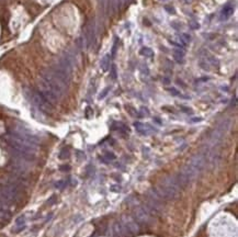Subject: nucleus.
I'll list each match as a JSON object with an SVG mask.
<instances>
[{"mask_svg": "<svg viewBox=\"0 0 238 237\" xmlns=\"http://www.w3.org/2000/svg\"><path fill=\"white\" fill-rule=\"evenodd\" d=\"M122 231L125 233V234H129V235H134V234H137L140 232V226L137 224L136 221H133L131 218H126L123 221V225H122Z\"/></svg>", "mask_w": 238, "mask_h": 237, "instance_id": "0eeeda50", "label": "nucleus"}, {"mask_svg": "<svg viewBox=\"0 0 238 237\" xmlns=\"http://www.w3.org/2000/svg\"><path fill=\"white\" fill-rule=\"evenodd\" d=\"M110 59H111L110 54L104 55L103 58L101 59V62H100V67H101V69H102L103 71H108L109 68H110Z\"/></svg>", "mask_w": 238, "mask_h": 237, "instance_id": "1a4fd4ad", "label": "nucleus"}, {"mask_svg": "<svg viewBox=\"0 0 238 237\" xmlns=\"http://www.w3.org/2000/svg\"><path fill=\"white\" fill-rule=\"evenodd\" d=\"M189 26L191 28V29H193V30H196V29L200 28L199 23H198V22H194V21H191V22L189 23Z\"/></svg>", "mask_w": 238, "mask_h": 237, "instance_id": "b1692460", "label": "nucleus"}, {"mask_svg": "<svg viewBox=\"0 0 238 237\" xmlns=\"http://www.w3.org/2000/svg\"><path fill=\"white\" fill-rule=\"evenodd\" d=\"M111 191H113V192H120L121 191V188L119 187V186H113V187H111V189H110Z\"/></svg>", "mask_w": 238, "mask_h": 237, "instance_id": "cd10ccee", "label": "nucleus"}, {"mask_svg": "<svg viewBox=\"0 0 238 237\" xmlns=\"http://www.w3.org/2000/svg\"><path fill=\"white\" fill-rule=\"evenodd\" d=\"M181 110L184 111L185 113H192V110L190 108H185V106H181Z\"/></svg>", "mask_w": 238, "mask_h": 237, "instance_id": "c756f323", "label": "nucleus"}, {"mask_svg": "<svg viewBox=\"0 0 238 237\" xmlns=\"http://www.w3.org/2000/svg\"><path fill=\"white\" fill-rule=\"evenodd\" d=\"M56 202H57V197H56L55 194L52 195V197L47 200V204H49V205H53V204H55Z\"/></svg>", "mask_w": 238, "mask_h": 237, "instance_id": "412c9836", "label": "nucleus"}, {"mask_svg": "<svg viewBox=\"0 0 238 237\" xmlns=\"http://www.w3.org/2000/svg\"><path fill=\"white\" fill-rule=\"evenodd\" d=\"M66 186H67V181L66 180H59V181H57V182H55V188L56 189H58V190L65 189Z\"/></svg>", "mask_w": 238, "mask_h": 237, "instance_id": "dca6fc26", "label": "nucleus"}, {"mask_svg": "<svg viewBox=\"0 0 238 237\" xmlns=\"http://www.w3.org/2000/svg\"><path fill=\"white\" fill-rule=\"evenodd\" d=\"M76 154H77V156H78V158H79V159H80V158H81V159H85V158H86V155L84 154V153H82V151H79V150H78Z\"/></svg>", "mask_w": 238, "mask_h": 237, "instance_id": "c85d7f7f", "label": "nucleus"}, {"mask_svg": "<svg viewBox=\"0 0 238 237\" xmlns=\"http://www.w3.org/2000/svg\"><path fill=\"white\" fill-rule=\"evenodd\" d=\"M187 165L190 166L199 175L200 172H202L204 170L205 166H206L205 155L204 154H196V155H194V156H192L190 158V160L188 162Z\"/></svg>", "mask_w": 238, "mask_h": 237, "instance_id": "423d86ee", "label": "nucleus"}, {"mask_svg": "<svg viewBox=\"0 0 238 237\" xmlns=\"http://www.w3.org/2000/svg\"><path fill=\"white\" fill-rule=\"evenodd\" d=\"M116 50H117V41H115V43H114L113 47H112V56H114V55H115Z\"/></svg>", "mask_w": 238, "mask_h": 237, "instance_id": "bb28decb", "label": "nucleus"}, {"mask_svg": "<svg viewBox=\"0 0 238 237\" xmlns=\"http://www.w3.org/2000/svg\"><path fill=\"white\" fill-rule=\"evenodd\" d=\"M11 218V212L6 207H0V223H7Z\"/></svg>", "mask_w": 238, "mask_h": 237, "instance_id": "6e6552de", "label": "nucleus"}, {"mask_svg": "<svg viewBox=\"0 0 238 237\" xmlns=\"http://www.w3.org/2000/svg\"><path fill=\"white\" fill-rule=\"evenodd\" d=\"M140 54L142 56L145 57H153L154 56V50L149 47H143L142 50H140Z\"/></svg>", "mask_w": 238, "mask_h": 237, "instance_id": "f8f14e48", "label": "nucleus"}, {"mask_svg": "<svg viewBox=\"0 0 238 237\" xmlns=\"http://www.w3.org/2000/svg\"><path fill=\"white\" fill-rule=\"evenodd\" d=\"M69 155H70V153H69V149L68 148H66V147H64L63 149L61 150V153H59V159H67L68 157H69Z\"/></svg>", "mask_w": 238, "mask_h": 237, "instance_id": "2eb2a0df", "label": "nucleus"}, {"mask_svg": "<svg viewBox=\"0 0 238 237\" xmlns=\"http://www.w3.org/2000/svg\"><path fill=\"white\" fill-rule=\"evenodd\" d=\"M134 126H135V129H136L137 131L140 132V134H143V135H145V134H147V131H146V127H145V124H143V123H140V122H135V123H134Z\"/></svg>", "mask_w": 238, "mask_h": 237, "instance_id": "4468645a", "label": "nucleus"}, {"mask_svg": "<svg viewBox=\"0 0 238 237\" xmlns=\"http://www.w3.org/2000/svg\"><path fill=\"white\" fill-rule=\"evenodd\" d=\"M135 221L140 224L143 225H149L153 223V214L149 212V210L145 205H138L136 206L133 211Z\"/></svg>", "mask_w": 238, "mask_h": 237, "instance_id": "39448f33", "label": "nucleus"}, {"mask_svg": "<svg viewBox=\"0 0 238 237\" xmlns=\"http://www.w3.org/2000/svg\"><path fill=\"white\" fill-rule=\"evenodd\" d=\"M168 91H169V92H170L172 96H181L180 91H179V90H177L176 88H169V89H168Z\"/></svg>", "mask_w": 238, "mask_h": 237, "instance_id": "5701e85b", "label": "nucleus"}, {"mask_svg": "<svg viewBox=\"0 0 238 237\" xmlns=\"http://www.w3.org/2000/svg\"><path fill=\"white\" fill-rule=\"evenodd\" d=\"M170 81H169V79L168 78H164V83H166V85H168Z\"/></svg>", "mask_w": 238, "mask_h": 237, "instance_id": "2f4dec72", "label": "nucleus"}, {"mask_svg": "<svg viewBox=\"0 0 238 237\" xmlns=\"http://www.w3.org/2000/svg\"><path fill=\"white\" fill-rule=\"evenodd\" d=\"M104 157H105L107 159H109V160H114V159H115V155H114L113 153H111V151H107Z\"/></svg>", "mask_w": 238, "mask_h": 237, "instance_id": "4be33fe9", "label": "nucleus"}, {"mask_svg": "<svg viewBox=\"0 0 238 237\" xmlns=\"http://www.w3.org/2000/svg\"><path fill=\"white\" fill-rule=\"evenodd\" d=\"M110 89H111L110 87H107V88H105V89H104L103 91H102V92L100 94V96H99V99H100V100H101V99H104V98L107 97V94H109V91H110Z\"/></svg>", "mask_w": 238, "mask_h": 237, "instance_id": "aec40b11", "label": "nucleus"}, {"mask_svg": "<svg viewBox=\"0 0 238 237\" xmlns=\"http://www.w3.org/2000/svg\"><path fill=\"white\" fill-rule=\"evenodd\" d=\"M164 201L165 200L156 192L155 189H153L147 193V202L145 206L153 215H159L164 212Z\"/></svg>", "mask_w": 238, "mask_h": 237, "instance_id": "f03ea898", "label": "nucleus"}, {"mask_svg": "<svg viewBox=\"0 0 238 237\" xmlns=\"http://www.w3.org/2000/svg\"><path fill=\"white\" fill-rule=\"evenodd\" d=\"M61 171H69L70 170V166L68 165H64V166H61Z\"/></svg>", "mask_w": 238, "mask_h": 237, "instance_id": "a878e982", "label": "nucleus"}, {"mask_svg": "<svg viewBox=\"0 0 238 237\" xmlns=\"http://www.w3.org/2000/svg\"><path fill=\"white\" fill-rule=\"evenodd\" d=\"M26 97L29 98V100H30L34 106H36L40 111H42L44 113H51L53 111V104L49 103V101L45 99L38 91L28 90Z\"/></svg>", "mask_w": 238, "mask_h": 237, "instance_id": "7ed1b4c3", "label": "nucleus"}, {"mask_svg": "<svg viewBox=\"0 0 238 237\" xmlns=\"http://www.w3.org/2000/svg\"><path fill=\"white\" fill-rule=\"evenodd\" d=\"M233 12H234V7L229 6V5L225 6L223 8V10H222V13H220L222 19H228L233 14Z\"/></svg>", "mask_w": 238, "mask_h": 237, "instance_id": "9d476101", "label": "nucleus"}, {"mask_svg": "<svg viewBox=\"0 0 238 237\" xmlns=\"http://www.w3.org/2000/svg\"><path fill=\"white\" fill-rule=\"evenodd\" d=\"M155 190L164 200H172L179 197L181 188L175 177H166L157 184Z\"/></svg>", "mask_w": 238, "mask_h": 237, "instance_id": "f257e3e1", "label": "nucleus"}, {"mask_svg": "<svg viewBox=\"0 0 238 237\" xmlns=\"http://www.w3.org/2000/svg\"><path fill=\"white\" fill-rule=\"evenodd\" d=\"M179 40L181 41V45H182V46H185V44H188L190 41H191V35L188 34V33H182V34L180 35Z\"/></svg>", "mask_w": 238, "mask_h": 237, "instance_id": "ddd939ff", "label": "nucleus"}, {"mask_svg": "<svg viewBox=\"0 0 238 237\" xmlns=\"http://www.w3.org/2000/svg\"><path fill=\"white\" fill-rule=\"evenodd\" d=\"M37 91L52 104L58 102V100L61 98L55 89L52 87L49 82L44 80L43 78H40V80H38V90Z\"/></svg>", "mask_w": 238, "mask_h": 237, "instance_id": "20e7f679", "label": "nucleus"}, {"mask_svg": "<svg viewBox=\"0 0 238 237\" xmlns=\"http://www.w3.org/2000/svg\"><path fill=\"white\" fill-rule=\"evenodd\" d=\"M183 56H184V52L182 48H177L173 50V58L179 63H182Z\"/></svg>", "mask_w": 238, "mask_h": 237, "instance_id": "9b49d317", "label": "nucleus"}, {"mask_svg": "<svg viewBox=\"0 0 238 237\" xmlns=\"http://www.w3.org/2000/svg\"><path fill=\"white\" fill-rule=\"evenodd\" d=\"M24 228H25V225H22V226H18L17 228H13L12 233H14V234H18V233H20V232L23 231Z\"/></svg>", "mask_w": 238, "mask_h": 237, "instance_id": "393cba45", "label": "nucleus"}, {"mask_svg": "<svg viewBox=\"0 0 238 237\" xmlns=\"http://www.w3.org/2000/svg\"><path fill=\"white\" fill-rule=\"evenodd\" d=\"M25 224V216L24 215H21V216H19L18 218H17V221H16V225L17 226H22V225Z\"/></svg>", "mask_w": 238, "mask_h": 237, "instance_id": "a211bd4d", "label": "nucleus"}, {"mask_svg": "<svg viewBox=\"0 0 238 237\" xmlns=\"http://www.w3.org/2000/svg\"><path fill=\"white\" fill-rule=\"evenodd\" d=\"M110 76L112 79H116V77H117V73H116V67L115 65H112V68H111L110 70Z\"/></svg>", "mask_w": 238, "mask_h": 237, "instance_id": "6ab92c4d", "label": "nucleus"}, {"mask_svg": "<svg viewBox=\"0 0 238 237\" xmlns=\"http://www.w3.org/2000/svg\"><path fill=\"white\" fill-rule=\"evenodd\" d=\"M192 121H193V122H200V121H202V118H194Z\"/></svg>", "mask_w": 238, "mask_h": 237, "instance_id": "7c9ffc66", "label": "nucleus"}, {"mask_svg": "<svg viewBox=\"0 0 238 237\" xmlns=\"http://www.w3.org/2000/svg\"><path fill=\"white\" fill-rule=\"evenodd\" d=\"M199 66L204 70H210V63L206 62V59H201L199 62Z\"/></svg>", "mask_w": 238, "mask_h": 237, "instance_id": "f3484780", "label": "nucleus"}]
</instances>
